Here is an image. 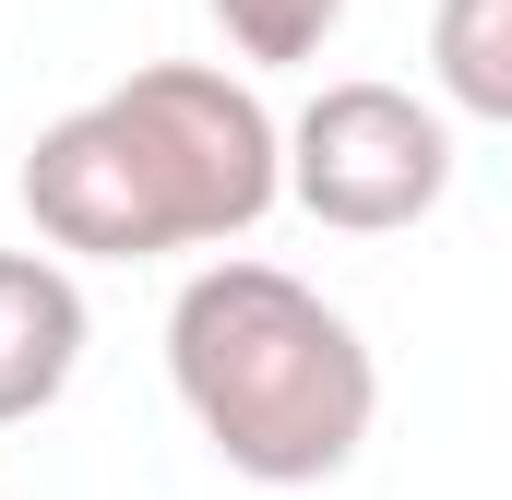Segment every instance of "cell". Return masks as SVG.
Returning a JSON list of instances; mask_svg holds the SVG:
<instances>
[{
	"mask_svg": "<svg viewBox=\"0 0 512 500\" xmlns=\"http://www.w3.org/2000/svg\"><path fill=\"white\" fill-rule=\"evenodd\" d=\"M286 203V131L239 72L155 60L96 108L24 143V215L48 250L155 262V250H227Z\"/></svg>",
	"mask_w": 512,
	"mask_h": 500,
	"instance_id": "6da1fadb",
	"label": "cell"
},
{
	"mask_svg": "<svg viewBox=\"0 0 512 500\" xmlns=\"http://www.w3.org/2000/svg\"><path fill=\"white\" fill-rule=\"evenodd\" d=\"M429 72L465 120L512 131V0H441L429 12Z\"/></svg>",
	"mask_w": 512,
	"mask_h": 500,
	"instance_id": "5b68a950",
	"label": "cell"
},
{
	"mask_svg": "<svg viewBox=\"0 0 512 500\" xmlns=\"http://www.w3.org/2000/svg\"><path fill=\"white\" fill-rule=\"evenodd\" d=\"M453 191V131L441 108H417L405 84H322L286 120V203L334 239H393L417 215H441Z\"/></svg>",
	"mask_w": 512,
	"mask_h": 500,
	"instance_id": "3957f363",
	"label": "cell"
},
{
	"mask_svg": "<svg viewBox=\"0 0 512 500\" xmlns=\"http://www.w3.org/2000/svg\"><path fill=\"white\" fill-rule=\"evenodd\" d=\"M167 381L191 429L215 441V465L251 489L346 477L382 417V370L358 322L322 286H298L286 262H203L167 310Z\"/></svg>",
	"mask_w": 512,
	"mask_h": 500,
	"instance_id": "7a4b0ae2",
	"label": "cell"
},
{
	"mask_svg": "<svg viewBox=\"0 0 512 500\" xmlns=\"http://www.w3.org/2000/svg\"><path fill=\"white\" fill-rule=\"evenodd\" d=\"M84 286L60 250H0V429L48 417L84 370Z\"/></svg>",
	"mask_w": 512,
	"mask_h": 500,
	"instance_id": "277c9868",
	"label": "cell"
},
{
	"mask_svg": "<svg viewBox=\"0 0 512 500\" xmlns=\"http://www.w3.org/2000/svg\"><path fill=\"white\" fill-rule=\"evenodd\" d=\"M239 60H322V36L346 24V0H215Z\"/></svg>",
	"mask_w": 512,
	"mask_h": 500,
	"instance_id": "8992f818",
	"label": "cell"
}]
</instances>
